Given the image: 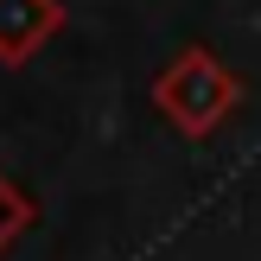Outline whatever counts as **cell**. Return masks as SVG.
Wrapping results in <instances>:
<instances>
[]
</instances>
